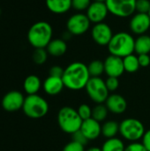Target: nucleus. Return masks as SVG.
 <instances>
[{"mask_svg": "<svg viewBox=\"0 0 150 151\" xmlns=\"http://www.w3.org/2000/svg\"><path fill=\"white\" fill-rule=\"evenodd\" d=\"M149 0H137L136 1V12L138 13H147V14H149Z\"/></svg>", "mask_w": 150, "mask_h": 151, "instance_id": "30", "label": "nucleus"}, {"mask_svg": "<svg viewBox=\"0 0 150 151\" xmlns=\"http://www.w3.org/2000/svg\"><path fill=\"white\" fill-rule=\"evenodd\" d=\"M142 144L145 146L147 150L150 151V129L145 132L142 137Z\"/></svg>", "mask_w": 150, "mask_h": 151, "instance_id": "37", "label": "nucleus"}, {"mask_svg": "<svg viewBox=\"0 0 150 151\" xmlns=\"http://www.w3.org/2000/svg\"><path fill=\"white\" fill-rule=\"evenodd\" d=\"M92 111H93V109L88 104H80L79 106V108L77 109V111L82 120H87L88 119H91L92 118Z\"/></svg>", "mask_w": 150, "mask_h": 151, "instance_id": "28", "label": "nucleus"}, {"mask_svg": "<svg viewBox=\"0 0 150 151\" xmlns=\"http://www.w3.org/2000/svg\"><path fill=\"white\" fill-rule=\"evenodd\" d=\"M0 14H1V9H0Z\"/></svg>", "mask_w": 150, "mask_h": 151, "instance_id": "41", "label": "nucleus"}, {"mask_svg": "<svg viewBox=\"0 0 150 151\" xmlns=\"http://www.w3.org/2000/svg\"><path fill=\"white\" fill-rule=\"evenodd\" d=\"M86 151H103L102 149L98 148V147H91L89 149H88Z\"/></svg>", "mask_w": 150, "mask_h": 151, "instance_id": "38", "label": "nucleus"}, {"mask_svg": "<svg viewBox=\"0 0 150 151\" xmlns=\"http://www.w3.org/2000/svg\"><path fill=\"white\" fill-rule=\"evenodd\" d=\"M46 6L55 14H63L72 8V0H46Z\"/></svg>", "mask_w": 150, "mask_h": 151, "instance_id": "18", "label": "nucleus"}, {"mask_svg": "<svg viewBox=\"0 0 150 151\" xmlns=\"http://www.w3.org/2000/svg\"><path fill=\"white\" fill-rule=\"evenodd\" d=\"M125 151H148L145 146L142 144V142H131L128 146L126 147Z\"/></svg>", "mask_w": 150, "mask_h": 151, "instance_id": "34", "label": "nucleus"}, {"mask_svg": "<svg viewBox=\"0 0 150 151\" xmlns=\"http://www.w3.org/2000/svg\"><path fill=\"white\" fill-rule=\"evenodd\" d=\"M65 88L62 78L49 76L43 82V89L50 96H57Z\"/></svg>", "mask_w": 150, "mask_h": 151, "instance_id": "17", "label": "nucleus"}, {"mask_svg": "<svg viewBox=\"0 0 150 151\" xmlns=\"http://www.w3.org/2000/svg\"><path fill=\"white\" fill-rule=\"evenodd\" d=\"M105 105L109 111L114 114H122L126 111L127 102L121 95L112 94L107 98Z\"/></svg>", "mask_w": 150, "mask_h": 151, "instance_id": "15", "label": "nucleus"}, {"mask_svg": "<svg viewBox=\"0 0 150 151\" xmlns=\"http://www.w3.org/2000/svg\"><path fill=\"white\" fill-rule=\"evenodd\" d=\"M42 86V82L41 80L38 76L36 75H29L27 76L25 81H24V89L26 91L27 94L29 95H36L38 93V91L40 90Z\"/></svg>", "mask_w": 150, "mask_h": 151, "instance_id": "20", "label": "nucleus"}, {"mask_svg": "<svg viewBox=\"0 0 150 151\" xmlns=\"http://www.w3.org/2000/svg\"><path fill=\"white\" fill-rule=\"evenodd\" d=\"M109 10L105 3L102 2H92L87 10L86 15L91 23L98 24L103 22L109 14Z\"/></svg>", "mask_w": 150, "mask_h": 151, "instance_id": "11", "label": "nucleus"}, {"mask_svg": "<svg viewBox=\"0 0 150 151\" xmlns=\"http://www.w3.org/2000/svg\"><path fill=\"white\" fill-rule=\"evenodd\" d=\"M150 28V17L147 13H136L130 20L131 31L138 35H145Z\"/></svg>", "mask_w": 150, "mask_h": 151, "instance_id": "14", "label": "nucleus"}, {"mask_svg": "<svg viewBox=\"0 0 150 151\" xmlns=\"http://www.w3.org/2000/svg\"><path fill=\"white\" fill-rule=\"evenodd\" d=\"M48 51L44 48L35 49L33 53V60L36 65H42L48 58Z\"/></svg>", "mask_w": 150, "mask_h": 151, "instance_id": "27", "label": "nucleus"}, {"mask_svg": "<svg viewBox=\"0 0 150 151\" xmlns=\"http://www.w3.org/2000/svg\"><path fill=\"white\" fill-rule=\"evenodd\" d=\"M149 17H150V10H149Z\"/></svg>", "mask_w": 150, "mask_h": 151, "instance_id": "40", "label": "nucleus"}, {"mask_svg": "<svg viewBox=\"0 0 150 151\" xmlns=\"http://www.w3.org/2000/svg\"><path fill=\"white\" fill-rule=\"evenodd\" d=\"M101 149L103 151H125L126 146L121 139L114 137L107 139Z\"/></svg>", "mask_w": 150, "mask_h": 151, "instance_id": "23", "label": "nucleus"}, {"mask_svg": "<svg viewBox=\"0 0 150 151\" xmlns=\"http://www.w3.org/2000/svg\"><path fill=\"white\" fill-rule=\"evenodd\" d=\"M138 59L141 67H147L150 65V57L149 54L138 55Z\"/></svg>", "mask_w": 150, "mask_h": 151, "instance_id": "36", "label": "nucleus"}, {"mask_svg": "<svg viewBox=\"0 0 150 151\" xmlns=\"http://www.w3.org/2000/svg\"><path fill=\"white\" fill-rule=\"evenodd\" d=\"M22 110L28 118L41 119L48 113L49 104L43 97L37 94L29 95L25 98Z\"/></svg>", "mask_w": 150, "mask_h": 151, "instance_id": "5", "label": "nucleus"}, {"mask_svg": "<svg viewBox=\"0 0 150 151\" xmlns=\"http://www.w3.org/2000/svg\"><path fill=\"white\" fill-rule=\"evenodd\" d=\"M83 120L80 117L76 109L65 106L62 107L57 114V123L61 130L66 134H72L80 129Z\"/></svg>", "mask_w": 150, "mask_h": 151, "instance_id": "4", "label": "nucleus"}, {"mask_svg": "<svg viewBox=\"0 0 150 151\" xmlns=\"http://www.w3.org/2000/svg\"><path fill=\"white\" fill-rule=\"evenodd\" d=\"M134 52L137 55L149 54L150 53V36L147 35H139L135 39Z\"/></svg>", "mask_w": 150, "mask_h": 151, "instance_id": "21", "label": "nucleus"}, {"mask_svg": "<svg viewBox=\"0 0 150 151\" xmlns=\"http://www.w3.org/2000/svg\"><path fill=\"white\" fill-rule=\"evenodd\" d=\"M48 53L53 57H61L67 50L66 42L63 39H52L46 47Z\"/></svg>", "mask_w": 150, "mask_h": 151, "instance_id": "19", "label": "nucleus"}, {"mask_svg": "<svg viewBox=\"0 0 150 151\" xmlns=\"http://www.w3.org/2000/svg\"><path fill=\"white\" fill-rule=\"evenodd\" d=\"M65 69L62 68L59 65H53L50 69V76H53V77H59L62 78L63 74H64Z\"/></svg>", "mask_w": 150, "mask_h": 151, "instance_id": "35", "label": "nucleus"}, {"mask_svg": "<svg viewBox=\"0 0 150 151\" xmlns=\"http://www.w3.org/2000/svg\"><path fill=\"white\" fill-rule=\"evenodd\" d=\"M105 83H106L107 88L111 92L116 91L119 87V81H118V78L117 77H108L107 80L105 81Z\"/></svg>", "mask_w": 150, "mask_h": 151, "instance_id": "32", "label": "nucleus"}, {"mask_svg": "<svg viewBox=\"0 0 150 151\" xmlns=\"http://www.w3.org/2000/svg\"><path fill=\"white\" fill-rule=\"evenodd\" d=\"M93 2H102V3H105L106 0H93Z\"/></svg>", "mask_w": 150, "mask_h": 151, "instance_id": "39", "label": "nucleus"}, {"mask_svg": "<svg viewBox=\"0 0 150 151\" xmlns=\"http://www.w3.org/2000/svg\"><path fill=\"white\" fill-rule=\"evenodd\" d=\"M104 63V73L108 75V77H120L125 71L123 58L110 55L103 61Z\"/></svg>", "mask_w": 150, "mask_h": 151, "instance_id": "12", "label": "nucleus"}, {"mask_svg": "<svg viewBox=\"0 0 150 151\" xmlns=\"http://www.w3.org/2000/svg\"><path fill=\"white\" fill-rule=\"evenodd\" d=\"M118 133H119V124L117 121L109 120L102 126V134L106 139L116 137Z\"/></svg>", "mask_w": 150, "mask_h": 151, "instance_id": "22", "label": "nucleus"}, {"mask_svg": "<svg viewBox=\"0 0 150 151\" xmlns=\"http://www.w3.org/2000/svg\"><path fill=\"white\" fill-rule=\"evenodd\" d=\"M109 110L107 109L106 105L103 104H96L92 111V118L98 122H102L106 119L108 116Z\"/></svg>", "mask_w": 150, "mask_h": 151, "instance_id": "26", "label": "nucleus"}, {"mask_svg": "<svg viewBox=\"0 0 150 151\" xmlns=\"http://www.w3.org/2000/svg\"><path fill=\"white\" fill-rule=\"evenodd\" d=\"M72 135V141L76 142H78V143H80V144H81L83 146L87 145L88 142V139L85 136V134L81 132L80 129L78 130L77 132L73 133Z\"/></svg>", "mask_w": 150, "mask_h": 151, "instance_id": "31", "label": "nucleus"}, {"mask_svg": "<svg viewBox=\"0 0 150 151\" xmlns=\"http://www.w3.org/2000/svg\"><path fill=\"white\" fill-rule=\"evenodd\" d=\"M123 63H124L125 71L130 73L137 72L141 67L138 56H135L134 54H131L129 56L125 57L123 58Z\"/></svg>", "mask_w": 150, "mask_h": 151, "instance_id": "24", "label": "nucleus"}, {"mask_svg": "<svg viewBox=\"0 0 150 151\" xmlns=\"http://www.w3.org/2000/svg\"><path fill=\"white\" fill-rule=\"evenodd\" d=\"M137 0H106L109 12L118 18H127L136 12Z\"/></svg>", "mask_w": 150, "mask_h": 151, "instance_id": "8", "label": "nucleus"}, {"mask_svg": "<svg viewBox=\"0 0 150 151\" xmlns=\"http://www.w3.org/2000/svg\"><path fill=\"white\" fill-rule=\"evenodd\" d=\"M63 151H86L85 146L76 142H68L63 149Z\"/></svg>", "mask_w": 150, "mask_h": 151, "instance_id": "33", "label": "nucleus"}, {"mask_svg": "<svg viewBox=\"0 0 150 151\" xmlns=\"http://www.w3.org/2000/svg\"><path fill=\"white\" fill-rule=\"evenodd\" d=\"M91 22L84 13H75L72 15L67 22L66 28L72 35H82L90 27Z\"/></svg>", "mask_w": 150, "mask_h": 151, "instance_id": "9", "label": "nucleus"}, {"mask_svg": "<svg viewBox=\"0 0 150 151\" xmlns=\"http://www.w3.org/2000/svg\"><path fill=\"white\" fill-rule=\"evenodd\" d=\"M53 30L50 23L46 21H38L31 26L27 33L29 43L35 49L46 48L52 40Z\"/></svg>", "mask_w": 150, "mask_h": 151, "instance_id": "3", "label": "nucleus"}, {"mask_svg": "<svg viewBox=\"0 0 150 151\" xmlns=\"http://www.w3.org/2000/svg\"><path fill=\"white\" fill-rule=\"evenodd\" d=\"M85 88L89 98L96 104H105L110 96L105 81L101 77H91Z\"/></svg>", "mask_w": 150, "mask_h": 151, "instance_id": "7", "label": "nucleus"}, {"mask_svg": "<svg viewBox=\"0 0 150 151\" xmlns=\"http://www.w3.org/2000/svg\"><path fill=\"white\" fill-rule=\"evenodd\" d=\"M80 130L88 141L96 140L102 134V126L100 125V122L96 121L93 118L83 120Z\"/></svg>", "mask_w": 150, "mask_h": 151, "instance_id": "16", "label": "nucleus"}, {"mask_svg": "<svg viewBox=\"0 0 150 151\" xmlns=\"http://www.w3.org/2000/svg\"><path fill=\"white\" fill-rule=\"evenodd\" d=\"M90 77H100L104 73V63L101 60H93L88 65Z\"/></svg>", "mask_w": 150, "mask_h": 151, "instance_id": "25", "label": "nucleus"}, {"mask_svg": "<svg viewBox=\"0 0 150 151\" xmlns=\"http://www.w3.org/2000/svg\"><path fill=\"white\" fill-rule=\"evenodd\" d=\"M25 97L19 91H11L7 93L3 100L2 106L7 111H17L23 108Z\"/></svg>", "mask_w": 150, "mask_h": 151, "instance_id": "13", "label": "nucleus"}, {"mask_svg": "<svg viewBox=\"0 0 150 151\" xmlns=\"http://www.w3.org/2000/svg\"><path fill=\"white\" fill-rule=\"evenodd\" d=\"M91 36L98 45L108 46L113 36V33L111 27L108 24L101 22L94 25L91 30Z\"/></svg>", "mask_w": 150, "mask_h": 151, "instance_id": "10", "label": "nucleus"}, {"mask_svg": "<svg viewBox=\"0 0 150 151\" xmlns=\"http://www.w3.org/2000/svg\"><path fill=\"white\" fill-rule=\"evenodd\" d=\"M135 46V39L133 36L126 32H118L113 35L108 50L111 55L124 58L126 56L133 54Z\"/></svg>", "mask_w": 150, "mask_h": 151, "instance_id": "2", "label": "nucleus"}, {"mask_svg": "<svg viewBox=\"0 0 150 151\" xmlns=\"http://www.w3.org/2000/svg\"><path fill=\"white\" fill-rule=\"evenodd\" d=\"M91 3V0H72V8L79 12L87 11Z\"/></svg>", "mask_w": 150, "mask_h": 151, "instance_id": "29", "label": "nucleus"}, {"mask_svg": "<svg viewBox=\"0 0 150 151\" xmlns=\"http://www.w3.org/2000/svg\"><path fill=\"white\" fill-rule=\"evenodd\" d=\"M145 132L142 122L133 118L126 119L119 124V133L121 136L131 142H138L142 139Z\"/></svg>", "mask_w": 150, "mask_h": 151, "instance_id": "6", "label": "nucleus"}, {"mask_svg": "<svg viewBox=\"0 0 150 151\" xmlns=\"http://www.w3.org/2000/svg\"><path fill=\"white\" fill-rule=\"evenodd\" d=\"M90 78L88 65L82 62H73L65 69L62 80L65 88L77 91L85 88Z\"/></svg>", "mask_w": 150, "mask_h": 151, "instance_id": "1", "label": "nucleus"}]
</instances>
